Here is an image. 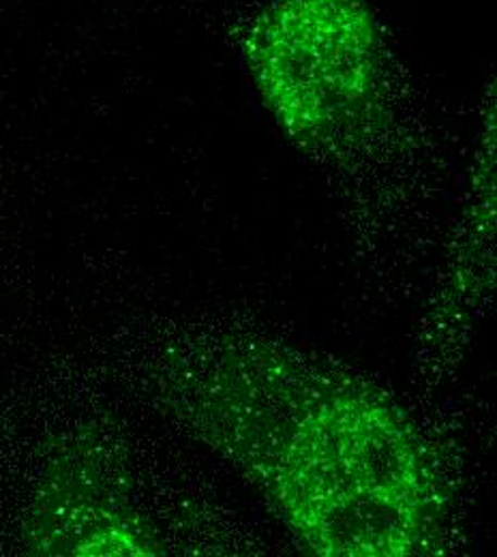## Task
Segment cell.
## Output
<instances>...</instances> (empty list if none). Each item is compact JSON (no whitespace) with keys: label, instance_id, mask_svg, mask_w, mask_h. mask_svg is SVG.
Returning a JSON list of instances; mask_svg holds the SVG:
<instances>
[{"label":"cell","instance_id":"1","mask_svg":"<svg viewBox=\"0 0 497 557\" xmlns=\"http://www.w3.org/2000/svg\"><path fill=\"white\" fill-rule=\"evenodd\" d=\"M181 417L315 556L435 549L446 493L410 417L369 382L273 344H214L185 367Z\"/></svg>","mask_w":497,"mask_h":557},{"label":"cell","instance_id":"2","mask_svg":"<svg viewBox=\"0 0 497 557\" xmlns=\"http://www.w3.org/2000/svg\"><path fill=\"white\" fill-rule=\"evenodd\" d=\"M262 103L298 146L344 152L386 99V41L369 0H269L243 35Z\"/></svg>","mask_w":497,"mask_h":557}]
</instances>
